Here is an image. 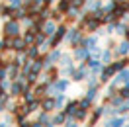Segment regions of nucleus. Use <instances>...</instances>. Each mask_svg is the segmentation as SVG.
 <instances>
[{
  "label": "nucleus",
  "mask_w": 129,
  "mask_h": 127,
  "mask_svg": "<svg viewBox=\"0 0 129 127\" xmlns=\"http://www.w3.org/2000/svg\"><path fill=\"white\" fill-rule=\"evenodd\" d=\"M76 110H78V104L73 102V104H69V108H67V113H69V115H74V113H76Z\"/></svg>",
  "instance_id": "dca6fc26"
},
{
  "label": "nucleus",
  "mask_w": 129,
  "mask_h": 127,
  "mask_svg": "<svg viewBox=\"0 0 129 127\" xmlns=\"http://www.w3.org/2000/svg\"><path fill=\"white\" fill-rule=\"evenodd\" d=\"M57 104H55V100H51V98H47V100H43V110L45 111H49V110H53Z\"/></svg>",
  "instance_id": "4468645a"
},
{
  "label": "nucleus",
  "mask_w": 129,
  "mask_h": 127,
  "mask_svg": "<svg viewBox=\"0 0 129 127\" xmlns=\"http://www.w3.org/2000/svg\"><path fill=\"white\" fill-rule=\"evenodd\" d=\"M94 98H96V88L92 86V88L88 90V100H94Z\"/></svg>",
  "instance_id": "393cba45"
},
{
  "label": "nucleus",
  "mask_w": 129,
  "mask_h": 127,
  "mask_svg": "<svg viewBox=\"0 0 129 127\" xmlns=\"http://www.w3.org/2000/svg\"><path fill=\"white\" fill-rule=\"evenodd\" d=\"M74 57H76V61H82V59H86V57H88V49H86V47H78V49H74Z\"/></svg>",
  "instance_id": "1a4fd4ad"
},
{
  "label": "nucleus",
  "mask_w": 129,
  "mask_h": 127,
  "mask_svg": "<svg viewBox=\"0 0 129 127\" xmlns=\"http://www.w3.org/2000/svg\"><path fill=\"white\" fill-rule=\"evenodd\" d=\"M84 76H86V69H78V71L74 72V78L76 80H82Z\"/></svg>",
  "instance_id": "a211bd4d"
},
{
  "label": "nucleus",
  "mask_w": 129,
  "mask_h": 127,
  "mask_svg": "<svg viewBox=\"0 0 129 127\" xmlns=\"http://www.w3.org/2000/svg\"><path fill=\"white\" fill-rule=\"evenodd\" d=\"M88 67L92 69V71H100V63H98V61H92V59H90V61H88Z\"/></svg>",
  "instance_id": "412c9836"
},
{
  "label": "nucleus",
  "mask_w": 129,
  "mask_h": 127,
  "mask_svg": "<svg viewBox=\"0 0 129 127\" xmlns=\"http://www.w3.org/2000/svg\"><path fill=\"white\" fill-rule=\"evenodd\" d=\"M125 31H127V27L123 24H115V31L113 33H119V35H125Z\"/></svg>",
  "instance_id": "f3484780"
},
{
  "label": "nucleus",
  "mask_w": 129,
  "mask_h": 127,
  "mask_svg": "<svg viewBox=\"0 0 129 127\" xmlns=\"http://www.w3.org/2000/svg\"><path fill=\"white\" fill-rule=\"evenodd\" d=\"M67 127H78V123H74V121H69V125Z\"/></svg>",
  "instance_id": "7c9ffc66"
},
{
  "label": "nucleus",
  "mask_w": 129,
  "mask_h": 127,
  "mask_svg": "<svg viewBox=\"0 0 129 127\" xmlns=\"http://www.w3.org/2000/svg\"><path fill=\"white\" fill-rule=\"evenodd\" d=\"M55 84H57V90H59V92H61V90H67V86H69L67 80H59V82H55Z\"/></svg>",
  "instance_id": "6ab92c4d"
},
{
  "label": "nucleus",
  "mask_w": 129,
  "mask_h": 127,
  "mask_svg": "<svg viewBox=\"0 0 129 127\" xmlns=\"http://www.w3.org/2000/svg\"><path fill=\"white\" fill-rule=\"evenodd\" d=\"M123 121H125L123 117H117V119H110V121H108V125H106V127H121V125H123Z\"/></svg>",
  "instance_id": "ddd939ff"
},
{
  "label": "nucleus",
  "mask_w": 129,
  "mask_h": 127,
  "mask_svg": "<svg viewBox=\"0 0 129 127\" xmlns=\"http://www.w3.org/2000/svg\"><path fill=\"white\" fill-rule=\"evenodd\" d=\"M102 59H104L106 63H108V61L112 59V53H110V51H104V53H102Z\"/></svg>",
  "instance_id": "a878e982"
},
{
  "label": "nucleus",
  "mask_w": 129,
  "mask_h": 127,
  "mask_svg": "<svg viewBox=\"0 0 129 127\" xmlns=\"http://www.w3.org/2000/svg\"><path fill=\"white\" fill-rule=\"evenodd\" d=\"M25 45H27V43H25L24 37H12V39H10V49H12V51H24Z\"/></svg>",
  "instance_id": "423d86ee"
},
{
  "label": "nucleus",
  "mask_w": 129,
  "mask_h": 127,
  "mask_svg": "<svg viewBox=\"0 0 129 127\" xmlns=\"http://www.w3.org/2000/svg\"><path fill=\"white\" fill-rule=\"evenodd\" d=\"M27 59H29V61L37 59V47H35V45H29V51H27Z\"/></svg>",
  "instance_id": "2eb2a0df"
},
{
  "label": "nucleus",
  "mask_w": 129,
  "mask_h": 127,
  "mask_svg": "<svg viewBox=\"0 0 129 127\" xmlns=\"http://www.w3.org/2000/svg\"><path fill=\"white\" fill-rule=\"evenodd\" d=\"M2 29H4V35H6V37H10V39L20 35V24H18V20H14V18H10L8 22L4 24V27H2Z\"/></svg>",
  "instance_id": "f03ea898"
},
{
  "label": "nucleus",
  "mask_w": 129,
  "mask_h": 127,
  "mask_svg": "<svg viewBox=\"0 0 129 127\" xmlns=\"http://www.w3.org/2000/svg\"><path fill=\"white\" fill-rule=\"evenodd\" d=\"M0 127H8V125H6V123H2V125H0Z\"/></svg>",
  "instance_id": "2f4dec72"
},
{
  "label": "nucleus",
  "mask_w": 129,
  "mask_h": 127,
  "mask_svg": "<svg viewBox=\"0 0 129 127\" xmlns=\"http://www.w3.org/2000/svg\"><path fill=\"white\" fill-rule=\"evenodd\" d=\"M55 104H57V106H63V104H64V96H57Z\"/></svg>",
  "instance_id": "c85d7f7f"
},
{
  "label": "nucleus",
  "mask_w": 129,
  "mask_h": 127,
  "mask_svg": "<svg viewBox=\"0 0 129 127\" xmlns=\"http://www.w3.org/2000/svg\"><path fill=\"white\" fill-rule=\"evenodd\" d=\"M64 35H67V25H57L55 35L51 37V45H53V47H55V45H59V43H61V39H63Z\"/></svg>",
  "instance_id": "20e7f679"
},
{
  "label": "nucleus",
  "mask_w": 129,
  "mask_h": 127,
  "mask_svg": "<svg viewBox=\"0 0 129 127\" xmlns=\"http://www.w3.org/2000/svg\"><path fill=\"white\" fill-rule=\"evenodd\" d=\"M43 92H45V86H39L37 90H35V94H37V96H43Z\"/></svg>",
  "instance_id": "c756f323"
},
{
  "label": "nucleus",
  "mask_w": 129,
  "mask_h": 127,
  "mask_svg": "<svg viewBox=\"0 0 129 127\" xmlns=\"http://www.w3.org/2000/svg\"><path fill=\"white\" fill-rule=\"evenodd\" d=\"M8 4L12 6V8H22V6H24L22 0H8Z\"/></svg>",
  "instance_id": "aec40b11"
},
{
  "label": "nucleus",
  "mask_w": 129,
  "mask_h": 127,
  "mask_svg": "<svg viewBox=\"0 0 129 127\" xmlns=\"http://www.w3.org/2000/svg\"><path fill=\"white\" fill-rule=\"evenodd\" d=\"M69 41L73 43V47H78L80 43H84V41H82L80 29H71V31H69Z\"/></svg>",
  "instance_id": "39448f33"
},
{
  "label": "nucleus",
  "mask_w": 129,
  "mask_h": 127,
  "mask_svg": "<svg viewBox=\"0 0 129 127\" xmlns=\"http://www.w3.org/2000/svg\"><path fill=\"white\" fill-rule=\"evenodd\" d=\"M100 25H102V22H100L98 18L92 16V12H88V14L82 16V27H84L86 31H96Z\"/></svg>",
  "instance_id": "f257e3e1"
},
{
  "label": "nucleus",
  "mask_w": 129,
  "mask_h": 127,
  "mask_svg": "<svg viewBox=\"0 0 129 127\" xmlns=\"http://www.w3.org/2000/svg\"><path fill=\"white\" fill-rule=\"evenodd\" d=\"M74 115H76L78 119H84V117H86V110H82V108H80V110H76V113H74Z\"/></svg>",
  "instance_id": "b1692460"
},
{
  "label": "nucleus",
  "mask_w": 129,
  "mask_h": 127,
  "mask_svg": "<svg viewBox=\"0 0 129 127\" xmlns=\"http://www.w3.org/2000/svg\"><path fill=\"white\" fill-rule=\"evenodd\" d=\"M61 61H63V65H64V67H69V65H71V59H69L67 55H61Z\"/></svg>",
  "instance_id": "bb28decb"
},
{
  "label": "nucleus",
  "mask_w": 129,
  "mask_h": 127,
  "mask_svg": "<svg viewBox=\"0 0 129 127\" xmlns=\"http://www.w3.org/2000/svg\"><path fill=\"white\" fill-rule=\"evenodd\" d=\"M20 92H22V86H20L18 82H16V84H12V94H14V96H18Z\"/></svg>",
  "instance_id": "4be33fe9"
},
{
  "label": "nucleus",
  "mask_w": 129,
  "mask_h": 127,
  "mask_svg": "<svg viewBox=\"0 0 129 127\" xmlns=\"http://www.w3.org/2000/svg\"><path fill=\"white\" fill-rule=\"evenodd\" d=\"M57 10L64 16V14L71 10V0H59V2H57Z\"/></svg>",
  "instance_id": "0eeeda50"
},
{
  "label": "nucleus",
  "mask_w": 129,
  "mask_h": 127,
  "mask_svg": "<svg viewBox=\"0 0 129 127\" xmlns=\"http://www.w3.org/2000/svg\"><path fill=\"white\" fill-rule=\"evenodd\" d=\"M84 6H86L88 12H96L98 8H102V2H100V0H86V4H84Z\"/></svg>",
  "instance_id": "6e6552de"
},
{
  "label": "nucleus",
  "mask_w": 129,
  "mask_h": 127,
  "mask_svg": "<svg viewBox=\"0 0 129 127\" xmlns=\"http://www.w3.org/2000/svg\"><path fill=\"white\" fill-rule=\"evenodd\" d=\"M80 108H82V110H86V108H90V100H88V98H86V100H82V102H80Z\"/></svg>",
  "instance_id": "cd10ccee"
},
{
  "label": "nucleus",
  "mask_w": 129,
  "mask_h": 127,
  "mask_svg": "<svg viewBox=\"0 0 129 127\" xmlns=\"http://www.w3.org/2000/svg\"><path fill=\"white\" fill-rule=\"evenodd\" d=\"M35 33L37 31H33V29H27V33L24 35V39L27 45H35Z\"/></svg>",
  "instance_id": "9d476101"
},
{
  "label": "nucleus",
  "mask_w": 129,
  "mask_h": 127,
  "mask_svg": "<svg viewBox=\"0 0 129 127\" xmlns=\"http://www.w3.org/2000/svg\"><path fill=\"white\" fill-rule=\"evenodd\" d=\"M63 121H64V115H63V113H59V115L53 119V125H59V123H63Z\"/></svg>",
  "instance_id": "5701e85b"
},
{
  "label": "nucleus",
  "mask_w": 129,
  "mask_h": 127,
  "mask_svg": "<svg viewBox=\"0 0 129 127\" xmlns=\"http://www.w3.org/2000/svg\"><path fill=\"white\" fill-rule=\"evenodd\" d=\"M41 31L45 33L47 37H53L57 31V24H55V20H45L43 24H41Z\"/></svg>",
  "instance_id": "7ed1b4c3"
},
{
  "label": "nucleus",
  "mask_w": 129,
  "mask_h": 127,
  "mask_svg": "<svg viewBox=\"0 0 129 127\" xmlns=\"http://www.w3.org/2000/svg\"><path fill=\"white\" fill-rule=\"evenodd\" d=\"M117 53H119V55H127L129 53V39L121 41L119 45H117Z\"/></svg>",
  "instance_id": "9b49d317"
},
{
  "label": "nucleus",
  "mask_w": 129,
  "mask_h": 127,
  "mask_svg": "<svg viewBox=\"0 0 129 127\" xmlns=\"http://www.w3.org/2000/svg\"><path fill=\"white\" fill-rule=\"evenodd\" d=\"M121 82H129V71H121L119 76H117V80H115L113 84H121Z\"/></svg>",
  "instance_id": "f8f14e48"
}]
</instances>
